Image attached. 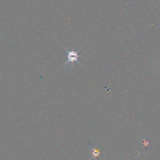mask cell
Wrapping results in <instances>:
<instances>
[{
  "mask_svg": "<svg viewBox=\"0 0 160 160\" xmlns=\"http://www.w3.org/2000/svg\"><path fill=\"white\" fill-rule=\"evenodd\" d=\"M84 45H83V46L82 48H81L78 51H73V50L69 51V50H68V49H67L66 48H64V49L67 52V58H68V59L66 61V62L64 64L63 66H67L68 64H72L74 62L78 63L79 64H80L81 66H82V64L78 60V58L79 57V55L78 54V52H79L82 49V48H84Z\"/></svg>",
  "mask_w": 160,
  "mask_h": 160,
  "instance_id": "1",
  "label": "cell"
},
{
  "mask_svg": "<svg viewBox=\"0 0 160 160\" xmlns=\"http://www.w3.org/2000/svg\"><path fill=\"white\" fill-rule=\"evenodd\" d=\"M144 144H146L145 146H147V145H148V141L147 140H145V142H144Z\"/></svg>",
  "mask_w": 160,
  "mask_h": 160,
  "instance_id": "3",
  "label": "cell"
},
{
  "mask_svg": "<svg viewBox=\"0 0 160 160\" xmlns=\"http://www.w3.org/2000/svg\"><path fill=\"white\" fill-rule=\"evenodd\" d=\"M89 146L91 151V157L89 160H91L92 158H94V159H96L98 157H99L101 156V151L99 149H98L97 148H92L91 145Z\"/></svg>",
  "mask_w": 160,
  "mask_h": 160,
  "instance_id": "2",
  "label": "cell"
}]
</instances>
